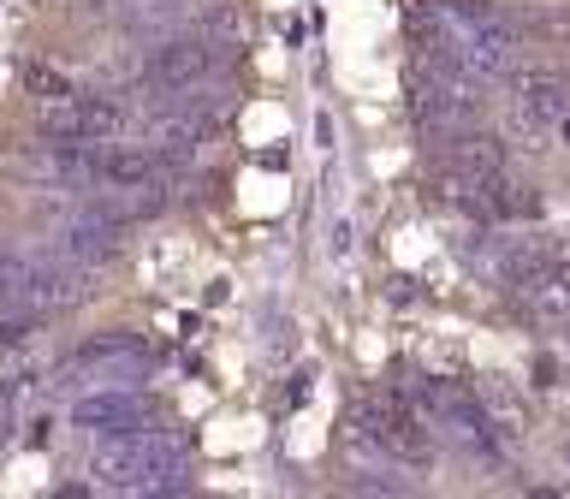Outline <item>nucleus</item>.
Here are the masks:
<instances>
[{
  "instance_id": "obj_1",
  "label": "nucleus",
  "mask_w": 570,
  "mask_h": 499,
  "mask_svg": "<svg viewBox=\"0 0 570 499\" xmlns=\"http://www.w3.org/2000/svg\"><path fill=\"white\" fill-rule=\"evenodd\" d=\"M89 476H96L101 488H119V493L185 488V446L167 440L160 428H142V434L101 440V452L89 458Z\"/></svg>"
},
{
  "instance_id": "obj_2",
  "label": "nucleus",
  "mask_w": 570,
  "mask_h": 499,
  "mask_svg": "<svg viewBox=\"0 0 570 499\" xmlns=\"http://www.w3.org/2000/svg\"><path fill=\"white\" fill-rule=\"evenodd\" d=\"M404 404L416 410V422L428 428V434L458 440L470 458H488V463L505 458V446H499V428H493V417H488V410H481V404L470 399V392H458V387H445V381H410Z\"/></svg>"
},
{
  "instance_id": "obj_3",
  "label": "nucleus",
  "mask_w": 570,
  "mask_h": 499,
  "mask_svg": "<svg viewBox=\"0 0 570 499\" xmlns=\"http://www.w3.org/2000/svg\"><path fill=\"white\" fill-rule=\"evenodd\" d=\"M356 434L381 458H404V463H428V452H434V434L416 422V410L404 399H363L356 404Z\"/></svg>"
},
{
  "instance_id": "obj_4",
  "label": "nucleus",
  "mask_w": 570,
  "mask_h": 499,
  "mask_svg": "<svg viewBox=\"0 0 570 499\" xmlns=\"http://www.w3.org/2000/svg\"><path fill=\"white\" fill-rule=\"evenodd\" d=\"M481 96L470 84H452V78H434V71H410V114L428 137H445V131H463L475 119Z\"/></svg>"
},
{
  "instance_id": "obj_5",
  "label": "nucleus",
  "mask_w": 570,
  "mask_h": 499,
  "mask_svg": "<svg viewBox=\"0 0 570 499\" xmlns=\"http://www.w3.org/2000/svg\"><path fill=\"white\" fill-rule=\"evenodd\" d=\"M214 66H220V53H214L208 36H167V42L149 53L142 78L155 89H167V96H178V89H203L214 78Z\"/></svg>"
},
{
  "instance_id": "obj_6",
  "label": "nucleus",
  "mask_w": 570,
  "mask_h": 499,
  "mask_svg": "<svg viewBox=\"0 0 570 499\" xmlns=\"http://www.w3.org/2000/svg\"><path fill=\"white\" fill-rule=\"evenodd\" d=\"M570 107V84L559 71H541V66H523L517 71V101H511V119L523 137H541L547 125H559V114Z\"/></svg>"
},
{
  "instance_id": "obj_7",
  "label": "nucleus",
  "mask_w": 570,
  "mask_h": 499,
  "mask_svg": "<svg viewBox=\"0 0 570 499\" xmlns=\"http://www.w3.org/2000/svg\"><path fill=\"white\" fill-rule=\"evenodd\" d=\"M71 422L89 428V434H101V440H119V434H142V428H155L137 392H119V387L83 392V399L71 404Z\"/></svg>"
},
{
  "instance_id": "obj_8",
  "label": "nucleus",
  "mask_w": 570,
  "mask_h": 499,
  "mask_svg": "<svg viewBox=\"0 0 570 499\" xmlns=\"http://www.w3.org/2000/svg\"><path fill=\"white\" fill-rule=\"evenodd\" d=\"M119 232L114 221H101L96 208H83L78 221H71L60 238H53V262H66V267H96L107 256H119Z\"/></svg>"
},
{
  "instance_id": "obj_9",
  "label": "nucleus",
  "mask_w": 570,
  "mask_h": 499,
  "mask_svg": "<svg viewBox=\"0 0 570 499\" xmlns=\"http://www.w3.org/2000/svg\"><path fill=\"white\" fill-rule=\"evenodd\" d=\"M523 303H529V315H541V321H570V267L564 262H547L541 274H529L523 285Z\"/></svg>"
},
{
  "instance_id": "obj_10",
  "label": "nucleus",
  "mask_w": 570,
  "mask_h": 499,
  "mask_svg": "<svg viewBox=\"0 0 570 499\" xmlns=\"http://www.w3.org/2000/svg\"><path fill=\"white\" fill-rule=\"evenodd\" d=\"M24 267H30V256L0 250V315H12V297H18V285H24Z\"/></svg>"
},
{
  "instance_id": "obj_11",
  "label": "nucleus",
  "mask_w": 570,
  "mask_h": 499,
  "mask_svg": "<svg viewBox=\"0 0 570 499\" xmlns=\"http://www.w3.org/2000/svg\"><path fill=\"white\" fill-rule=\"evenodd\" d=\"M30 327H36V321H30V315H0V356H7V351H18V345H24V339H30Z\"/></svg>"
},
{
  "instance_id": "obj_12",
  "label": "nucleus",
  "mask_w": 570,
  "mask_h": 499,
  "mask_svg": "<svg viewBox=\"0 0 570 499\" xmlns=\"http://www.w3.org/2000/svg\"><path fill=\"white\" fill-rule=\"evenodd\" d=\"M125 499H185V488H160V493H125Z\"/></svg>"
},
{
  "instance_id": "obj_13",
  "label": "nucleus",
  "mask_w": 570,
  "mask_h": 499,
  "mask_svg": "<svg viewBox=\"0 0 570 499\" xmlns=\"http://www.w3.org/2000/svg\"><path fill=\"white\" fill-rule=\"evenodd\" d=\"M523 499H570V493H559V488H529Z\"/></svg>"
},
{
  "instance_id": "obj_14",
  "label": "nucleus",
  "mask_w": 570,
  "mask_h": 499,
  "mask_svg": "<svg viewBox=\"0 0 570 499\" xmlns=\"http://www.w3.org/2000/svg\"><path fill=\"white\" fill-rule=\"evenodd\" d=\"M559 137L570 143V107H564V114H559Z\"/></svg>"
},
{
  "instance_id": "obj_15",
  "label": "nucleus",
  "mask_w": 570,
  "mask_h": 499,
  "mask_svg": "<svg viewBox=\"0 0 570 499\" xmlns=\"http://www.w3.org/2000/svg\"><path fill=\"white\" fill-rule=\"evenodd\" d=\"M564 351H570V321H564Z\"/></svg>"
},
{
  "instance_id": "obj_16",
  "label": "nucleus",
  "mask_w": 570,
  "mask_h": 499,
  "mask_svg": "<svg viewBox=\"0 0 570 499\" xmlns=\"http://www.w3.org/2000/svg\"><path fill=\"white\" fill-rule=\"evenodd\" d=\"M564 470H570V446H564Z\"/></svg>"
},
{
  "instance_id": "obj_17",
  "label": "nucleus",
  "mask_w": 570,
  "mask_h": 499,
  "mask_svg": "<svg viewBox=\"0 0 570 499\" xmlns=\"http://www.w3.org/2000/svg\"><path fill=\"white\" fill-rule=\"evenodd\" d=\"M381 499H392V493H381Z\"/></svg>"
}]
</instances>
